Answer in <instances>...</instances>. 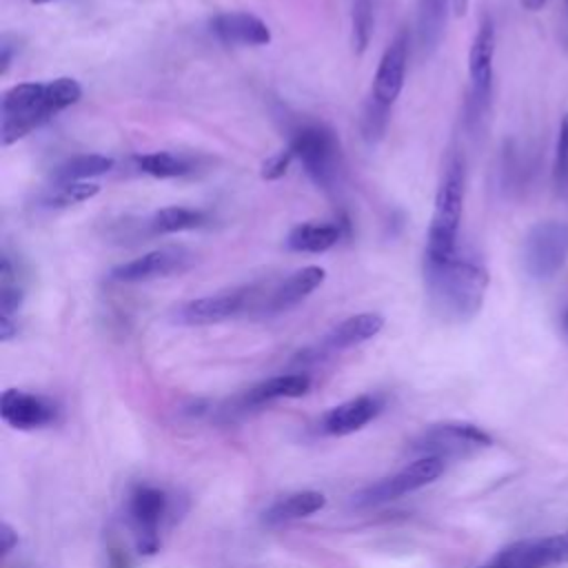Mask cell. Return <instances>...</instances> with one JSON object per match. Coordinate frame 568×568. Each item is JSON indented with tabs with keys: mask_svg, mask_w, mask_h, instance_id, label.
<instances>
[{
	"mask_svg": "<svg viewBox=\"0 0 568 568\" xmlns=\"http://www.w3.org/2000/svg\"><path fill=\"white\" fill-rule=\"evenodd\" d=\"M428 308L444 322L462 324L473 320L488 291V268L470 246H459L444 262L422 264Z\"/></svg>",
	"mask_w": 568,
	"mask_h": 568,
	"instance_id": "obj_1",
	"label": "cell"
},
{
	"mask_svg": "<svg viewBox=\"0 0 568 568\" xmlns=\"http://www.w3.org/2000/svg\"><path fill=\"white\" fill-rule=\"evenodd\" d=\"M82 87L75 78L62 75L47 82H20L7 89L0 98V142L9 146L64 109L78 104Z\"/></svg>",
	"mask_w": 568,
	"mask_h": 568,
	"instance_id": "obj_2",
	"label": "cell"
},
{
	"mask_svg": "<svg viewBox=\"0 0 568 568\" xmlns=\"http://www.w3.org/2000/svg\"><path fill=\"white\" fill-rule=\"evenodd\" d=\"M464 195H466V164L464 155L453 151L444 164L430 224L426 231L424 262L435 264L444 262L459 248V224L464 213Z\"/></svg>",
	"mask_w": 568,
	"mask_h": 568,
	"instance_id": "obj_3",
	"label": "cell"
},
{
	"mask_svg": "<svg viewBox=\"0 0 568 568\" xmlns=\"http://www.w3.org/2000/svg\"><path fill=\"white\" fill-rule=\"evenodd\" d=\"M311 182L335 193L344 180V155L337 135L322 122H302L293 126L288 144Z\"/></svg>",
	"mask_w": 568,
	"mask_h": 568,
	"instance_id": "obj_4",
	"label": "cell"
},
{
	"mask_svg": "<svg viewBox=\"0 0 568 568\" xmlns=\"http://www.w3.org/2000/svg\"><path fill=\"white\" fill-rule=\"evenodd\" d=\"M266 291H268V282H253V284H242L213 295L195 297L173 308L171 322L180 326H211L237 315L257 313Z\"/></svg>",
	"mask_w": 568,
	"mask_h": 568,
	"instance_id": "obj_5",
	"label": "cell"
},
{
	"mask_svg": "<svg viewBox=\"0 0 568 568\" xmlns=\"http://www.w3.org/2000/svg\"><path fill=\"white\" fill-rule=\"evenodd\" d=\"M495 22L484 13L477 22L470 49H468V93H466V122L468 126L481 124L490 109L493 98V62H495Z\"/></svg>",
	"mask_w": 568,
	"mask_h": 568,
	"instance_id": "obj_6",
	"label": "cell"
},
{
	"mask_svg": "<svg viewBox=\"0 0 568 568\" xmlns=\"http://www.w3.org/2000/svg\"><path fill=\"white\" fill-rule=\"evenodd\" d=\"M568 260V224L544 220L528 229L521 244V266L535 282L552 280Z\"/></svg>",
	"mask_w": 568,
	"mask_h": 568,
	"instance_id": "obj_7",
	"label": "cell"
},
{
	"mask_svg": "<svg viewBox=\"0 0 568 568\" xmlns=\"http://www.w3.org/2000/svg\"><path fill=\"white\" fill-rule=\"evenodd\" d=\"M171 513V497L164 488L138 484L126 499V517L140 555H155L160 550L162 526Z\"/></svg>",
	"mask_w": 568,
	"mask_h": 568,
	"instance_id": "obj_8",
	"label": "cell"
},
{
	"mask_svg": "<svg viewBox=\"0 0 568 568\" xmlns=\"http://www.w3.org/2000/svg\"><path fill=\"white\" fill-rule=\"evenodd\" d=\"M493 446V437L477 424L470 422H439L424 428L413 442L410 450L439 459L468 457L477 450Z\"/></svg>",
	"mask_w": 568,
	"mask_h": 568,
	"instance_id": "obj_9",
	"label": "cell"
},
{
	"mask_svg": "<svg viewBox=\"0 0 568 568\" xmlns=\"http://www.w3.org/2000/svg\"><path fill=\"white\" fill-rule=\"evenodd\" d=\"M442 473H444V459L422 455L408 466H404L402 470L362 488L357 495H353V506L364 508V506H377V504L399 499L413 490H419L433 484Z\"/></svg>",
	"mask_w": 568,
	"mask_h": 568,
	"instance_id": "obj_10",
	"label": "cell"
},
{
	"mask_svg": "<svg viewBox=\"0 0 568 568\" xmlns=\"http://www.w3.org/2000/svg\"><path fill=\"white\" fill-rule=\"evenodd\" d=\"M557 564H568V530L513 541L477 568H548Z\"/></svg>",
	"mask_w": 568,
	"mask_h": 568,
	"instance_id": "obj_11",
	"label": "cell"
},
{
	"mask_svg": "<svg viewBox=\"0 0 568 568\" xmlns=\"http://www.w3.org/2000/svg\"><path fill=\"white\" fill-rule=\"evenodd\" d=\"M408 44H410L408 29H399L393 36V40L386 44V49L377 62L368 98H366L368 104L390 113L393 104L397 102V98L404 89L406 67H408Z\"/></svg>",
	"mask_w": 568,
	"mask_h": 568,
	"instance_id": "obj_12",
	"label": "cell"
},
{
	"mask_svg": "<svg viewBox=\"0 0 568 568\" xmlns=\"http://www.w3.org/2000/svg\"><path fill=\"white\" fill-rule=\"evenodd\" d=\"M193 262H195V255L184 246H160L140 257H133L129 262L113 266L109 277L120 284L149 282V280L184 273L191 268Z\"/></svg>",
	"mask_w": 568,
	"mask_h": 568,
	"instance_id": "obj_13",
	"label": "cell"
},
{
	"mask_svg": "<svg viewBox=\"0 0 568 568\" xmlns=\"http://www.w3.org/2000/svg\"><path fill=\"white\" fill-rule=\"evenodd\" d=\"M0 417L16 430H36L55 424L60 406L47 395L7 388L0 397Z\"/></svg>",
	"mask_w": 568,
	"mask_h": 568,
	"instance_id": "obj_14",
	"label": "cell"
},
{
	"mask_svg": "<svg viewBox=\"0 0 568 568\" xmlns=\"http://www.w3.org/2000/svg\"><path fill=\"white\" fill-rule=\"evenodd\" d=\"M324 277H326V271L322 266L311 264V266L293 271L288 277H284L275 284H268V291L264 295V302H262L257 315H280V313L295 308L315 288L322 286Z\"/></svg>",
	"mask_w": 568,
	"mask_h": 568,
	"instance_id": "obj_15",
	"label": "cell"
},
{
	"mask_svg": "<svg viewBox=\"0 0 568 568\" xmlns=\"http://www.w3.org/2000/svg\"><path fill=\"white\" fill-rule=\"evenodd\" d=\"M384 408V399L379 395H357L351 397L333 408H328L320 417V433L331 437H344L355 430H362L366 424H371Z\"/></svg>",
	"mask_w": 568,
	"mask_h": 568,
	"instance_id": "obj_16",
	"label": "cell"
},
{
	"mask_svg": "<svg viewBox=\"0 0 568 568\" xmlns=\"http://www.w3.org/2000/svg\"><path fill=\"white\" fill-rule=\"evenodd\" d=\"M209 31L222 42L233 47H266L271 42L268 24L248 11H224L211 18Z\"/></svg>",
	"mask_w": 568,
	"mask_h": 568,
	"instance_id": "obj_17",
	"label": "cell"
},
{
	"mask_svg": "<svg viewBox=\"0 0 568 568\" xmlns=\"http://www.w3.org/2000/svg\"><path fill=\"white\" fill-rule=\"evenodd\" d=\"M348 220L302 222L288 231L284 244L295 253H324L333 248L344 235H348Z\"/></svg>",
	"mask_w": 568,
	"mask_h": 568,
	"instance_id": "obj_18",
	"label": "cell"
},
{
	"mask_svg": "<svg viewBox=\"0 0 568 568\" xmlns=\"http://www.w3.org/2000/svg\"><path fill=\"white\" fill-rule=\"evenodd\" d=\"M311 375L308 373H286L268 377L255 386H251L244 395L237 397V408H257L275 399H293L302 397L311 390Z\"/></svg>",
	"mask_w": 568,
	"mask_h": 568,
	"instance_id": "obj_19",
	"label": "cell"
},
{
	"mask_svg": "<svg viewBox=\"0 0 568 568\" xmlns=\"http://www.w3.org/2000/svg\"><path fill=\"white\" fill-rule=\"evenodd\" d=\"M382 328H384V317L379 313L368 311V313L351 315L324 335V339L320 344V351L322 353H337V351L353 348V346L364 344L371 337H375Z\"/></svg>",
	"mask_w": 568,
	"mask_h": 568,
	"instance_id": "obj_20",
	"label": "cell"
},
{
	"mask_svg": "<svg viewBox=\"0 0 568 568\" xmlns=\"http://www.w3.org/2000/svg\"><path fill=\"white\" fill-rule=\"evenodd\" d=\"M453 0H417V49L422 58H430L446 31Z\"/></svg>",
	"mask_w": 568,
	"mask_h": 568,
	"instance_id": "obj_21",
	"label": "cell"
},
{
	"mask_svg": "<svg viewBox=\"0 0 568 568\" xmlns=\"http://www.w3.org/2000/svg\"><path fill=\"white\" fill-rule=\"evenodd\" d=\"M326 506V497L320 490H297L286 497L275 499L264 513L262 524L273 528L288 521H297L304 517H311L313 513L322 510Z\"/></svg>",
	"mask_w": 568,
	"mask_h": 568,
	"instance_id": "obj_22",
	"label": "cell"
},
{
	"mask_svg": "<svg viewBox=\"0 0 568 568\" xmlns=\"http://www.w3.org/2000/svg\"><path fill=\"white\" fill-rule=\"evenodd\" d=\"M209 224V213L191 206H162L146 222V235H169L180 231H193Z\"/></svg>",
	"mask_w": 568,
	"mask_h": 568,
	"instance_id": "obj_23",
	"label": "cell"
},
{
	"mask_svg": "<svg viewBox=\"0 0 568 568\" xmlns=\"http://www.w3.org/2000/svg\"><path fill=\"white\" fill-rule=\"evenodd\" d=\"M115 166L113 158L100 153H80L71 155L60 162L51 173V184H67V182H84L98 175L109 173Z\"/></svg>",
	"mask_w": 568,
	"mask_h": 568,
	"instance_id": "obj_24",
	"label": "cell"
},
{
	"mask_svg": "<svg viewBox=\"0 0 568 568\" xmlns=\"http://www.w3.org/2000/svg\"><path fill=\"white\" fill-rule=\"evenodd\" d=\"M135 166L153 178H182L193 171V162L180 153L173 151H153V153H140L133 158Z\"/></svg>",
	"mask_w": 568,
	"mask_h": 568,
	"instance_id": "obj_25",
	"label": "cell"
},
{
	"mask_svg": "<svg viewBox=\"0 0 568 568\" xmlns=\"http://www.w3.org/2000/svg\"><path fill=\"white\" fill-rule=\"evenodd\" d=\"M24 300V286L18 275V266L13 264L7 248L0 257V317L16 320Z\"/></svg>",
	"mask_w": 568,
	"mask_h": 568,
	"instance_id": "obj_26",
	"label": "cell"
},
{
	"mask_svg": "<svg viewBox=\"0 0 568 568\" xmlns=\"http://www.w3.org/2000/svg\"><path fill=\"white\" fill-rule=\"evenodd\" d=\"M100 193V184L84 180V182H67V184H51L44 195L42 204L51 209H62V206H73L80 202H87Z\"/></svg>",
	"mask_w": 568,
	"mask_h": 568,
	"instance_id": "obj_27",
	"label": "cell"
},
{
	"mask_svg": "<svg viewBox=\"0 0 568 568\" xmlns=\"http://www.w3.org/2000/svg\"><path fill=\"white\" fill-rule=\"evenodd\" d=\"M375 7L377 0H355L353 2V49L364 53L375 29Z\"/></svg>",
	"mask_w": 568,
	"mask_h": 568,
	"instance_id": "obj_28",
	"label": "cell"
},
{
	"mask_svg": "<svg viewBox=\"0 0 568 568\" xmlns=\"http://www.w3.org/2000/svg\"><path fill=\"white\" fill-rule=\"evenodd\" d=\"M552 180L557 193L568 202V113L561 118L557 146H555V164H552Z\"/></svg>",
	"mask_w": 568,
	"mask_h": 568,
	"instance_id": "obj_29",
	"label": "cell"
},
{
	"mask_svg": "<svg viewBox=\"0 0 568 568\" xmlns=\"http://www.w3.org/2000/svg\"><path fill=\"white\" fill-rule=\"evenodd\" d=\"M293 160H295V155H293V151H291L288 146L282 149V151H277V153H273V155L266 158V160L262 162V166H260L262 180H280V178H284Z\"/></svg>",
	"mask_w": 568,
	"mask_h": 568,
	"instance_id": "obj_30",
	"label": "cell"
},
{
	"mask_svg": "<svg viewBox=\"0 0 568 568\" xmlns=\"http://www.w3.org/2000/svg\"><path fill=\"white\" fill-rule=\"evenodd\" d=\"M18 51H20L18 38L4 33L0 38V75H7V71H9L11 62H13V58L18 55Z\"/></svg>",
	"mask_w": 568,
	"mask_h": 568,
	"instance_id": "obj_31",
	"label": "cell"
},
{
	"mask_svg": "<svg viewBox=\"0 0 568 568\" xmlns=\"http://www.w3.org/2000/svg\"><path fill=\"white\" fill-rule=\"evenodd\" d=\"M16 544H18V532L11 528V524L2 521L0 524V552L9 555Z\"/></svg>",
	"mask_w": 568,
	"mask_h": 568,
	"instance_id": "obj_32",
	"label": "cell"
},
{
	"mask_svg": "<svg viewBox=\"0 0 568 568\" xmlns=\"http://www.w3.org/2000/svg\"><path fill=\"white\" fill-rule=\"evenodd\" d=\"M526 11H539L548 0H519Z\"/></svg>",
	"mask_w": 568,
	"mask_h": 568,
	"instance_id": "obj_33",
	"label": "cell"
},
{
	"mask_svg": "<svg viewBox=\"0 0 568 568\" xmlns=\"http://www.w3.org/2000/svg\"><path fill=\"white\" fill-rule=\"evenodd\" d=\"M466 9H468V0H453V11H455V16L466 13Z\"/></svg>",
	"mask_w": 568,
	"mask_h": 568,
	"instance_id": "obj_34",
	"label": "cell"
},
{
	"mask_svg": "<svg viewBox=\"0 0 568 568\" xmlns=\"http://www.w3.org/2000/svg\"><path fill=\"white\" fill-rule=\"evenodd\" d=\"M564 335H566V339H568V308H566V313H564Z\"/></svg>",
	"mask_w": 568,
	"mask_h": 568,
	"instance_id": "obj_35",
	"label": "cell"
},
{
	"mask_svg": "<svg viewBox=\"0 0 568 568\" xmlns=\"http://www.w3.org/2000/svg\"><path fill=\"white\" fill-rule=\"evenodd\" d=\"M33 4H42V2H51V0H31Z\"/></svg>",
	"mask_w": 568,
	"mask_h": 568,
	"instance_id": "obj_36",
	"label": "cell"
},
{
	"mask_svg": "<svg viewBox=\"0 0 568 568\" xmlns=\"http://www.w3.org/2000/svg\"><path fill=\"white\" fill-rule=\"evenodd\" d=\"M566 2V9H568V0H564Z\"/></svg>",
	"mask_w": 568,
	"mask_h": 568,
	"instance_id": "obj_37",
	"label": "cell"
}]
</instances>
